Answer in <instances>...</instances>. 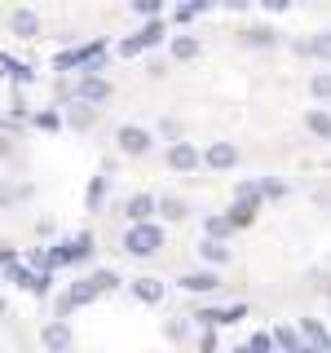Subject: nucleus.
<instances>
[{"label": "nucleus", "mask_w": 331, "mask_h": 353, "mask_svg": "<svg viewBox=\"0 0 331 353\" xmlns=\"http://www.w3.org/2000/svg\"><path fill=\"white\" fill-rule=\"evenodd\" d=\"M124 252L137 261H150L163 252V225H154V221H128L124 230Z\"/></svg>", "instance_id": "obj_1"}, {"label": "nucleus", "mask_w": 331, "mask_h": 353, "mask_svg": "<svg viewBox=\"0 0 331 353\" xmlns=\"http://www.w3.org/2000/svg\"><path fill=\"white\" fill-rule=\"evenodd\" d=\"M102 71L106 66V44L93 40V44H75L66 53H53V71Z\"/></svg>", "instance_id": "obj_2"}, {"label": "nucleus", "mask_w": 331, "mask_h": 353, "mask_svg": "<svg viewBox=\"0 0 331 353\" xmlns=\"http://www.w3.org/2000/svg\"><path fill=\"white\" fill-rule=\"evenodd\" d=\"M163 36H168V22H163V14H154V18L141 22L137 36H128L124 44H119V58H137V53H146V49H154V44H163Z\"/></svg>", "instance_id": "obj_3"}, {"label": "nucleus", "mask_w": 331, "mask_h": 353, "mask_svg": "<svg viewBox=\"0 0 331 353\" xmlns=\"http://www.w3.org/2000/svg\"><path fill=\"white\" fill-rule=\"evenodd\" d=\"M194 327H234L248 318V305H225V309H212V305H203V309H194Z\"/></svg>", "instance_id": "obj_4"}, {"label": "nucleus", "mask_w": 331, "mask_h": 353, "mask_svg": "<svg viewBox=\"0 0 331 353\" xmlns=\"http://www.w3.org/2000/svg\"><path fill=\"white\" fill-rule=\"evenodd\" d=\"M115 146L128 159H141V154H150V132L141 124H124V128H115Z\"/></svg>", "instance_id": "obj_5"}, {"label": "nucleus", "mask_w": 331, "mask_h": 353, "mask_svg": "<svg viewBox=\"0 0 331 353\" xmlns=\"http://www.w3.org/2000/svg\"><path fill=\"white\" fill-rule=\"evenodd\" d=\"M110 93H115V88H110L97 71H84V75H80V84H71V102L80 97V102H93V106H97V102H106Z\"/></svg>", "instance_id": "obj_6"}, {"label": "nucleus", "mask_w": 331, "mask_h": 353, "mask_svg": "<svg viewBox=\"0 0 331 353\" xmlns=\"http://www.w3.org/2000/svg\"><path fill=\"white\" fill-rule=\"evenodd\" d=\"M177 287H181V292H194V296H208V292L221 287V274H217V265H212V270H190V274L177 279Z\"/></svg>", "instance_id": "obj_7"}, {"label": "nucleus", "mask_w": 331, "mask_h": 353, "mask_svg": "<svg viewBox=\"0 0 331 353\" xmlns=\"http://www.w3.org/2000/svg\"><path fill=\"white\" fill-rule=\"evenodd\" d=\"M168 168L172 172H199V146L194 141H181L177 137L168 146Z\"/></svg>", "instance_id": "obj_8"}, {"label": "nucleus", "mask_w": 331, "mask_h": 353, "mask_svg": "<svg viewBox=\"0 0 331 353\" xmlns=\"http://www.w3.org/2000/svg\"><path fill=\"white\" fill-rule=\"evenodd\" d=\"M203 163L212 172H230L239 163V150H234V141H212V146L203 150Z\"/></svg>", "instance_id": "obj_9"}, {"label": "nucleus", "mask_w": 331, "mask_h": 353, "mask_svg": "<svg viewBox=\"0 0 331 353\" xmlns=\"http://www.w3.org/2000/svg\"><path fill=\"white\" fill-rule=\"evenodd\" d=\"M292 49L301 58H318V62H331V31H318L309 40H292Z\"/></svg>", "instance_id": "obj_10"}, {"label": "nucleus", "mask_w": 331, "mask_h": 353, "mask_svg": "<svg viewBox=\"0 0 331 353\" xmlns=\"http://www.w3.org/2000/svg\"><path fill=\"white\" fill-rule=\"evenodd\" d=\"M62 124H71V128H80V132H84V128H93V124H97V106H93V102H80V97H75Z\"/></svg>", "instance_id": "obj_11"}, {"label": "nucleus", "mask_w": 331, "mask_h": 353, "mask_svg": "<svg viewBox=\"0 0 331 353\" xmlns=\"http://www.w3.org/2000/svg\"><path fill=\"white\" fill-rule=\"evenodd\" d=\"M199 256H203L208 265H230V261H234V252H230L225 239H208L203 234V243H199Z\"/></svg>", "instance_id": "obj_12"}, {"label": "nucleus", "mask_w": 331, "mask_h": 353, "mask_svg": "<svg viewBox=\"0 0 331 353\" xmlns=\"http://www.w3.org/2000/svg\"><path fill=\"white\" fill-rule=\"evenodd\" d=\"M128 287H132V296H137L141 305H163V283L150 279V274H146V279H132Z\"/></svg>", "instance_id": "obj_13"}, {"label": "nucleus", "mask_w": 331, "mask_h": 353, "mask_svg": "<svg viewBox=\"0 0 331 353\" xmlns=\"http://www.w3.org/2000/svg\"><path fill=\"white\" fill-rule=\"evenodd\" d=\"M305 132H314L318 141H331V110L309 106V110H305Z\"/></svg>", "instance_id": "obj_14"}, {"label": "nucleus", "mask_w": 331, "mask_h": 353, "mask_svg": "<svg viewBox=\"0 0 331 353\" xmlns=\"http://www.w3.org/2000/svg\"><path fill=\"white\" fill-rule=\"evenodd\" d=\"M301 340H305V349H331V331L318 318H305L301 323Z\"/></svg>", "instance_id": "obj_15"}, {"label": "nucleus", "mask_w": 331, "mask_h": 353, "mask_svg": "<svg viewBox=\"0 0 331 353\" xmlns=\"http://www.w3.org/2000/svg\"><path fill=\"white\" fill-rule=\"evenodd\" d=\"M154 212H163V221H185L190 216V203L181 194H163V199H154Z\"/></svg>", "instance_id": "obj_16"}, {"label": "nucleus", "mask_w": 331, "mask_h": 353, "mask_svg": "<svg viewBox=\"0 0 331 353\" xmlns=\"http://www.w3.org/2000/svg\"><path fill=\"white\" fill-rule=\"evenodd\" d=\"M9 27H14V36L31 40V36L40 31V14H36V9H14V18H9Z\"/></svg>", "instance_id": "obj_17"}, {"label": "nucleus", "mask_w": 331, "mask_h": 353, "mask_svg": "<svg viewBox=\"0 0 331 353\" xmlns=\"http://www.w3.org/2000/svg\"><path fill=\"white\" fill-rule=\"evenodd\" d=\"M279 31L274 27H248L243 31V44H248V49H279Z\"/></svg>", "instance_id": "obj_18"}, {"label": "nucleus", "mask_w": 331, "mask_h": 353, "mask_svg": "<svg viewBox=\"0 0 331 353\" xmlns=\"http://www.w3.org/2000/svg\"><path fill=\"white\" fill-rule=\"evenodd\" d=\"M257 199H234V203H230V225H234V230H243V225H252V221H257Z\"/></svg>", "instance_id": "obj_19"}, {"label": "nucleus", "mask_w": 331, "mask_h": 353, "mask_svg": "<svg viewBox=\"0 0 331 353\" xmlns=\"http://www.w3.org/2000/svg\"><path fill=\"white\" fill-rule=\"evenodd\" d=\"M40 340H44V349H71V327L58 318V323H49L40 331Z\"/></svg>", "instance_id": "obj_20"}, {"label": "nucleus", "mask_w": 331, "mask_h": 353, "mask_svg": "<svg viewBox=\"0 0 331 353\" xmlns=\"http://www.w3.org/2000/svg\"><path fill=\"white\" fill-rule=\"evenodd\" d=\"M106 190H110V176H93V181H88V190H84V208H88V212H102Z\"/></svg>", "instance_id": "obj_21"}, {"label": "nucleus", "mask_w": 331, "mask_h": 353, "mask_svg": "<svg viewBox=\"0 0 331 353\" xmlns=\"http://www.w3.org/2000/svg\"><path fill=\"white\" fill-rule=\"evenodd\" d=\"M124 216L128 221H150L154 216V194H132L124 203Z\"/></svg>", "instance_id": "obj_22"}, {"label": "nucleus", "mask_w": 331, "mask_h": 353, "mask_svg": "<svg viewBox=\"0 0 331 353\" xmlns=\"http://www.w3.org/2000/svg\"><path fill=\"white\" fill-rule=\"evenodd\" d=\"M0 66H5V75H9V80H14L18 88H22V84H31V80H36V71H31V66H27V62H18V58H9V53H0Z\"/></svg>", "instance_id": "obj_23"}, {"label": "nucleus", "mask_w": 331, "mask_h": 353, "mask_svg": "<svg viewBox=\"0 0 331 353\" xmlns=\"http://www.w3.org/2000/svg\"><path fill=\"white\" fill-rule=\"evenodd\" d=\"M274 349H287V353H301V349H305L301 331H296V327H274Z\"/></svg>", "instance_id": "obj_24"}, {"label": "nucleus", "mask_w": 331, "mask_h": 353, "mask_svg": "<svg viewBox=\"0 0 331 353\" xmlns=\"http://www.w3.org/2000/svg\"><path fill=\"white\" fill-rule=\"evenodd\" d=\"M172 58L177 62H194L199 58V36H172Z\"/></svg>", "instance_id": "obj_25"}, {"label": "nucleus", "mask_w": 331, "mask_h": 353, "mask_svg": "<svg viewBox=\"0 0 331 353\" xmlns=\"http://www.w3.org/2000/svg\"><path fill=\"white\" fill-rule=\"evenodd\" d=\"M203 234H208V239H225V243H230V239H234V225H230V216L221 212V216H208V221H203Z\"/></svg>", "instance_id": "obj_26"}, {"label": "nucleus", "mask_w": 331, "mask_h": 353, "mask_svg": "<svg viewBox=\"0 0 331 353\" xmlns=\"http://www.w3.org/2000/svg\"><path fill=\"white\" fill-rule=\"evenodd\" d=\"M309 93H314V102H331V71H318L309 80Z\"/></svg>", "instance_id": "obj_27"}, {"label": "nucleus", "mask_w": 331, "mask_h": 353, "mask_svg": "<svg viewBox=\"0 0 331 353\" xmlns=\"http://www.w3.org/2000/svg\"><path fill=\"white\" fill-rule=\"evenodd\" d=\"M31 124H36L40 132H58L62 128V115H58V110H36V115H31Z\"/></svg>", "instance_id": "obj_28"}, {"label": "nucleus", "mask_w": 331, "mask_h": 353, "mask_svg": "<svg viewBox=\"0 0 331 353\" xmlns=\"http://www.w3.org/2000/svg\"><path fill=\"white\" fill-rule=\"evenodd\" d=\"M257 190H261V199H274V203H279V199H287V185H283V181H274V176H261Z\"/></svg>", "instance_id": "obj_29"}, {"label": "nucleus", "mask_w": 331, "mask_h": 353, "mask_svg": "<svg viewBox=\"0 0 331 353\" xmlns=\"http://www.w3.org/2000/svg\"><path fill=\"white\" fill-rule=\"evenodd\" d=\"M27 194H31V185H9V181H0V208L18 203V199H27Z\"/></svg>", "instance_id": "obj_30"}, {"label": "nucleus", "mask_w": 331, "mask_h": 353, "mask_svg": "<svg viewBox=\"0 0 331 353\" xmlns=\"http://www.w3.org/2000/svg\"><path fill=\"white\" fill-rule=\"evenodd\" d=\"M128 9L141 18H154V14H163V0H128Z\"/></svg>", "instance_id": "obj_31"}, {"label": "nucleus", "mask_w": 331, "mask_h": 353, "mask_svg": "<svg viewBox=\"0 0 331 353\" xmlns=\"http://www.w3.org/2000/svg\"><path fill=\"white\" fill-rule=\"evenodd\" d=\"M93 283L102 287V292H115V287H119V274L115 270H93Z\"/></svg>", "instance_id": "obj_32"}, {"label": "nucleus", "mask_w": 331, "mask_h": 353, "mask_svg": "<svg viewBox=\"0 0 331 353\" xmlns=\"http://www.w3.org/2000/svg\"><path fill=\"white\" fill-rule=\"evenodd\" d=\"M248 349H252V353H265V349L274 353V331H257V336L248 340Z\"/></svg>", "instance_id": "obj_33"}, {"label": "nucleus", "mask_w": 331, "mask_h": 353, "mask_svg": "<svg viewBox=\"0 0 331 353\" xmlns=\"http://www.w3.org/2000/svg\"><path fill=\"white\" fill-rule=\"evenodd\" d=\"M234 199H257V203H261V190H257V181H239V185H234Z\"/></svg>", "instance_id": "obj_34"}, {"label": "nucleus", "mask_w": 331, "mask_h": 353, "mask_svg": "<svg viewBox=\"0 0 331 353\" xmlns=\"http://www.w3.org/2000/svg\"><path fill=\"white\" fill-rule=\"evenodd\" d=\"M252 5H261L265 14H283V9H292V0H252Z\"/></svg>", "instance_id": "obj_35"}, {"label": "nucleus", "mask_w": 331, "mask_h": 353, "mask_svg": "<svg viewBox=\"0 0 331 353\" xmlns=\"http://www.w3.org/2000/svg\"><path fill=\"white\" fill-rule=\"evenodd\" d=\"M199 345H203L208 353H212V349L221 345V340H217V327H203V336H199Z\"/></svg>", "instance_id": "obj_36"}, {"label": "nucleus", "mask_w": 331, "mask_h": 353, "mask_svg": "<svg viewBox=\"0 0 331 353\" xmlns=\"http://www.w3.org/2000/svg\"><path fill=\"white\" fill-rule=\"evenodd\" d=\"M159 132H163L168 141H177V137H181V124H177V119H163V124H159Z\"/></svg>", "instance_id": "obj_37"}, {"label": "nucleus", "mask_w": 331, "mask_h": 353, "mask_svg": "<svg viewBox=\"0 0 331 353\" xmlns=\"http://www.w3.org/2000/svg\"><path fill=\"white\" fill-rule=\"evenodd\" d=\"M181 5H185V9H190V14H208V9H212V5H217V0H181Z\"/></svg>", "instance_id": "obj_38"}, {"label": "nucleus", "mask_w": 331, "mask_h": 353, "mask_svg": "<svg viewBox=\"0 0 331 353\" xmlns=\"http://www.w3.org/2000/svg\"><path fill=\"white\" fill-rule=\"evenodd\" d=\"M18 261V248H9V243H0V265H14Z\"/></svg>", "instance_id": "obj_39"}, {"label": "nucleus", "mask_w": 331, "mask_h": 353, "mask_svg": "<svg viewBox=\"0 0 331 353\" xmlns=\"http://www.w3.org/2000/svg\"><path fill=\"white\" fill-rule=\"evenodd\" d=\"M217 5H225V9H230V14H243V9H248V5H252V0H217Z\"/></svg>", "instance_id": "obj_40"}, {"label": "nucleus", "mask_w": 331, "mask_h": 353, "mask_svg": "<svg viewBox=\"0 0 331 353\" xmlns=\"http://www.w3.org/2000/svg\"><path fill=\"white\" fill-rule=\"evenodd\" d=\"M146 75H154V80H159V75H163V62H159V58H150V62H146Z\"/></svg>", "instance_id": "obj_41"}, {"label": "nucleus", "mask_w": 331, "mask_h": 353, "mask_svg": "<svg viewBox=\"0 0 331 353\" xmlns=\"http://www.w3.org/2000/svg\"><path fill=\"white\" fill-rule=\"evenodd\" d=\"M0 159H14V141L9 137H0Z\"/></svg>", "instance_id": "obj_42"}, {"label": "nucleus", "mask_w": 331, "mask_h": 353, "mask_svg": "<svg viewBox=\"0 0 331 353\" xmlns=\"http://www.w3.org/2000/svg\"><path fill=\"white\" fill-rule=\"evenodd\" d=\"M0 314H5V301H0Z\"/></svg>", "instance_id": "obj_43"}]
</instances>
